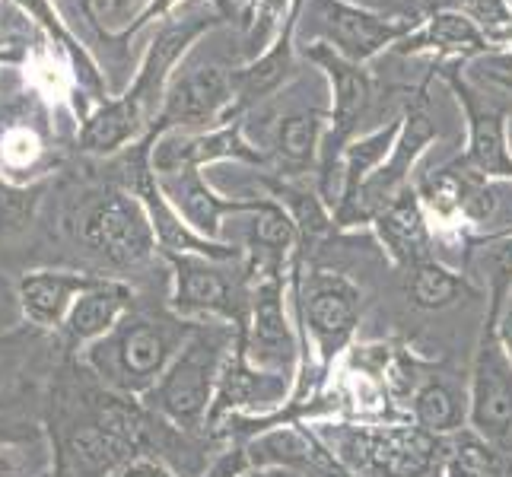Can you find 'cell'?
<instances>
[{"label":"cell","instance_id":"12","mask_svg":"<svg viewBox=\"0 0 512 477\" xmlns=\"http://www.w3.org/2000/svg\"><path fill=\"white\" fill-rule=\"evenodd\" d=\"M436 137H439V131H436L433 118L427 112V99L420 96L408 105V109H404V128H401V137H398L392 156H388L382 163V169L360 188L357 201H353L344 214L334 217V226L373 223V217L388 201H395L401 191L411 188V172L417 166V159L423 156V150H427Z\"/></svg>","mask_w":512,"mask_h":477},{"label":"cell","instance_id":"5","mask_svg":"<svg viewBox=\"0 0 512 477\" xmlns=\"http://www.w3.org/2000/svg\"><path fill=\"white\" fill-rule=\"evenodd\" d=\"M290 296L296 306L299 341H303V350L312 347L315 376L325 382L331 376V366L353 344L363 309V290L341 271L315 268L303 274V255L296 252L290 258Z\"/></svg>","mask_w":512,"mask_h":477},{"label":"cell","instance_id":"26","mask_svg":"<svg viewBox=\"0 0 512 477\" xmlns=\"http://www.w3.org/2000/svg\"><path fill=\"white\" fill-rule=\"evenodd\" d=\"M268 191H271V201H277L293 217V223L299 229V242L319 239L334 226V210L322 198V191H309V188L287 182V179L284 182L268 179Z\"/></svg>","mask_w":512,"mask_h":477},{"label":"cell","instance_id":"9","mask_svg":"<svg viewBox=\"0 0 512 477\" xmlns=\"http://www.w3.org/2000/svg\"><path fill=\"white\" fill-rule=\"evenodd\" d=\"M236 90H233V70L198 58V51H188V58L175 67V74L166 86L163 109L156 118L153 131L166 128H217L226 121H236Z\"/></svg>","mask_w":512,"mask_h":477},{"label":"cell","instance_id":"37","mask_svg":"<svg viewBox=\"0 0 512 477\" xmlns=\"http://www.w3.org/2000/svg\"><path fill=\"white\" fill-rule=\"evenodd\" d=\"M242 477H274V471H268V468H249Z\"/></svg>","mask_w":512,"mask_h":477},{"label":"cell","instance_id":"24","mask_svg":"<svg viewBox=\"0 0 512 477\" xmlns=\"http://www.w3.org/2000/svg\"><path fill=\"white\" fill-rule=\"evenodd\" d=\"M474 296H481V290L465 274L452 271L439 258H427L408 268V299L417 309L439 312L455 306L458 299H474Z\"/></svg>","mask_w":512,"mask_h":477},{"label":"cell","instance_id":"18","mask_svg":"<svg viewBox=\"0 0 512 477\" xmlns=\"http://www.w3.org/2000/svg\"><path fill=\"white\" fill-rule=\"evenodd\" d=\"M373 233L382 242L385 255L398 268H414V264L433 258V223L423 210V201L417 194V185L401 191L395 201H388L373 217Z\"/></svg>","mask_w":512,"mask_h":477},{"label":"cell","instance_id":"27","mask_svg":"<svg viewBox=\"0 0 512 477\" xmlns=\"http://www.w3.org/2000/svg\"><path fill=\"white\" fill-rule=\"evenodd\" d=\"M58 179L35 185H10L0 179V239H13L29 233L32 223H39L45 201L51 198Z\"/></svg>","mask_w":512,"mask_h":477},{"label":"cell","instance_id":"2","mask_svg":"<svg viewBox=\"0 0 512 477\" xmlns=\"http://www.w3.org/2000/svg\"><path fill=\"white\" fill-rule=\"evenodd\" d=\"M191 328L194 322L175 315L169 306L150 309L134 299L128 315L102 341L86 347L80 360L105 388L118 395L144 398L163 379L175 353L188 341Z\"/></svg>","mask_w":512,"mask_h":477},{"label":"cell","instance_id":"14","mask_svg":"<svg viewBox=\"0 0 512 477\" xmlns=\"http://www.w3.org/2000/svg\"><path fill=\"white\" fill-rule=\"evenodd\" d=\"M468 121V140L462 163L490 182H512V150H509V112L481 90H474L458 74H446Z\"/></svg>","mask_w":512,"mask_h":477},{"label":"cell","instance_id":"21","mask_svg":"<svg viewBox=\"0 0 512 477\" xmlns=\"http://www.w3.org/2000/svg\"><path fill=\"white\" fill-rule=\"evenodd\" d=\"M493 45L487 42V35L474 26L465 13L439 7L423 20L411 35H404L398 42L401 55H414V51H436L446 58H474L487 55Z\"/></svg>","mask_w":512,"mask_h":477},{"label":"cell","instance_id":"11","mask_svg":"<svg viewBox=\"0 0 512 477\" xmlns=\"http://www.w3.org/2000/svg\"><path fill=\"white\" fill-rule=\"evenodd\" d=\"M309 13L315 26L312 42L331 45L353 64L373 61L420 26L414 16H388L350 0H309Z\"/></svg>","mask_w":512,"mask_h":477},{"label":"cell","instance_id":"16","mask_svg":"<svg viewBox=\"0 0 512 477\" xmlns=\"http://www.w3.org/2000/svg\"><path fill=\"white\" fill-rule=\"evenodd\" d=\"M99 280V274L74 268H26L16 277V299H20L23 322L58 334L70 306Z\"/></svg>","mask_w":512,"mask_h":477},{"label":"cell","instance_id":"36","mask_svg":"<svg viewBox=\"0 0 512 477\" xmlns=\"http://www.w3.org/2000/svg\"><path fill=\"white\" fill-rule=\"evenodd\" d=\"M51 477H74V474H70V468H67V462H64L58 452H55V471H51Z\"/></svg>","mask_w":512,"mask_h":477},{"label":"cell","instance_id":"31","mask_svg":"<svg viewBox=\"0 0 512 477\" xmlns=\"http://www.w3.org/2000/svg\"><path fill=\"white\" fill-rule=\"evenodd\" d=\"M481 271L487 274L490 293H509L512 290V229L500 233H484L468 239Z\"/></svg>","mask_w":512,"mask_h":477},{"label":"cell","instance_id":"30","mask_svg":"<svg viewBox=\"0 0 512 477\" xmlns=\"http://www.w3.org/2000/svg\"><path fill=\"white\" fill-rule=\"evenodd\" d=\"M51 471H55V443L48 430L0 443V477H48Z\"/></svg>","mask_w":512,"mask_h":477},{"label":"cell","instance_id":"32","mask_svg":"<svg viewBox=\"0 0 512 477\" xmlns=\"http://www.w3.org/2000/svg\"><path fill=\"white\" fill-rule=\"evenodd\" d=\"M446 7L465 13L490 45L512 42V0H446Z\"/></svg>","mask_w":512,"mask_h":477},{"label":"cell","instance_id":"3","mask_svg":"<svg viewBox=\"0 0 512 477\" xmlns=\"http://www.w3.org/2000/svg\"><path fill=\"white\" fill-rule=\"evenodd\" d=\"M315 436L347 477H436L446 439L411 420H315Z\"/></svg>","mask_w":512,"mask_h":477},{"label":"cell","instance_id":"17","mask_svg":"<svg viewBox=\"0 0 512 477\" xmlns=\"http://www.w3.org/2000/svg\"><path fill=\"white\" fill-rule=\"evenodd\" d=\"M160 179V188L169 198V204L175 207L194 233L210 239V242H223V220L229 214H255L261 207V201H239V198H223L214 188L207 185L204 169H185L175 175H156Z\"/></svg>","mask_w":512,"mask_h":477},{"label":"cell","instance_id":"4","mask_svg":"<svg viewBox=\"0 0 512 477\" xmlns=\"http://www.w3.org/2000/svg\"><path fill=\"white\" fill-rule=\"evenodd\" d=\"M239 328L217 318L194 322L188 341L175 353V360L150 392L140 398L147 408L163 417L179 433L207 430V417L214 408V395L229 350L236 344Z\"/></svg>","mask_w":512,"mask_h":477},{"label":"cell","instance_id":"15","mask_svg":"<svg viewBox=\"0 0 512 477\" xmlns=\"http://www.w3.org/2000/svg\"><path fill=\"white\" fill-rule=\"evenodd\" d=\"M134 287L118 277H99L96 284L77 296L64 325L58 328V347L64 357H83L86 347L102 341L134 306Z\"/></svg>","mask_w":512,"mask_h":477},{"label":"cell","instance_id":"43","mask_svg":"<svg viewBox=\"0 0 512 477\" xmlns=\"http://www.w3.org/2000/svg\"><path fill=\"white\" fill-rule=\"evenodd\" d=\"M48 477H51V474H48Z\"/></svg>","mask_w":512,"mask_h":477},{"label":"cell","instance_id":"7","mask_svg":"<svg viewBox=\"0 0 512 477\" xmlns=\"http://www.w3.org/2000/svg\"><path fill=\"white\" fill-rule=\"evenodd\" d=\"M506 293H490L468 382V430L512 462V360L500 341L497 318Z\"/></svg>","mask_w":512,"mask_h":477},{"label":"cell","instance_id":"1","mask_svg":"<svg viewBox=\"0 0 512 477\" xmlns=\"http://www.w3.org/2000/svg\"><path fill=\"white\" fill-rule=\"evenodd\" d=\"M64 198L58 210L61 236L90 274L128 280V274L147 271L156 258H163L144 204L109 175L67 191Z\"/></svg>","mask_w":512,"mask_h":477},{"label":"cell","instance_id":"28","mask_svg":"<svg viewBox=\"0 0 512 477\" xmlns=\"http://www.w3.org/2000/svg\"><path fill=\"white\" fill-rule=\"evenodd\" d=\"M506 458L493 452L478 433L462 430L446 439L443 477H506Z\"/></svg>","mask_w":512,"mask_h":477},{"label":"cell","instance_id":"40","mask_svg":"<svg viewBox=\"0 0 512 477\" xmlns=\"http://www.w3.org/2000/svg\"><path fill=\"white\" fill-rule=\"evenodd\" d=\"M509 150H512V112H509Z\"/></svg>","mask_w":512,"mask_h":477},{"label":"cell","instance_id":"29","mask_svg":"<svg viewBox=\"0 0 512 477\" xmlns=\"http://www.w3.org/2000/svg\"><path fill=\"white\" fill-rule=\"evenodd\" d=\"M252 217H255V226H252L255 249L268 252L274 258V264L284 268V261L299 252L296 249V245H299V229H296L293 217L277 201H271V198H264L261 207L255 210Z\"/></svg>","mask_w":512,"mask_h":477},{"label":"cell","instance_id":"41","mask_svg":"<svg viewBox=\"0 0 512 477\" xmlns=\"http://www.w3.org/2000/svg\"><path fill=\"white\" fill-rule=\"evenodd\" d=\"M249 4H255V7H261V4H264V0H249Z\"/></svg>","mask_w":512,"mask_h":477},{"label":"cell","instance_id":"8","mask_svg":"<svg viewBox=\"0 0 512 477\" xmlns=\"http://www.w3.org/2000/svg\"><path fill=\"white\" fill-rule=\"evenodd\" d=\"M163 261L172 271V293L169 309L188 322H204L217 318L229 325H245L249 318V296L242 280L236 277V261H217L207 255H188V252H163Z\"/></svg>","mask_w":512,"mask_h":477},{"label":"cell","instance_id":"33","mask_svg":"<svg viewBox=\"0 0 512 477\" xmlns=\"http://www.w3.org/2000/svg\"><path fill=\"white\" fill-rule=\"evenodd\" d=\"M175 4H179V0H150V7L144 10V16H140V20L128 29V32H121V42H128V39H134V35L144 29V26H150L153 20H160V16H166ZM210 7H214L223 20H233L236 16V0H207Z\"/></svg>","mask_w":512,"mask_h":477},{"label":"cell","instance_id":"22","mask_svg":"<svg viewBox=\"0 0 512 477\" xmlns=\"http://www.w3.org/2000/svg\"><path fill=\"white\" fill-rule=\"evenodd\" d=\"M408 420L430 436L452 439L455 433L468 430V392L446 376L420 379L408 401Z\"/></svg>","mask_w":512,"mask_h":477},{"label":"cell","instance_id":"42","mask_svg":"<svg viewBox=\"0 0 512 477\" xmlns=\"http://www.w3.org/2000/svg\"><path fill=\"white\" fill-rule=\"evenodd\" d=\"M506 229H512V226H506ZM497 233H500V229H497Z\"/></svg>","mask_w":512,"mask_h":477},{"label":"cell","instance_id":"10","mask_svg":"<svg viewBox=\"0 0 512 477\" xmlns=\"http://www.w3.org/2000/svg\"><path fill=\"white\" fill-rule=\"evenodd\" d=\"M239 334L252 366L296 382L299 366H303V341H299V325L290 322L287 312L284 271H268L252 287L249 318L239 325Z\"/></svg>","mask_w":512,"mask_h":477},{"label":"cell","instance_id":"13","mask_svg":"<svg viewBox=\"0 0 512 477\" xmlns=\"http://www.w3.org/2000/svg\"><path fill=\"white\" fill-rule=\"evenodd\" d=\"M150 166L156 175H175L185 169H207L210 163H236L264 166L268 153H261L249 137H245L242 118L226 121L217 128L191 131V128H166V131H150Z\"/></svg>","mask_w":512,"mask_h":477},{"label":"cell","instance_id":"25","mask_svg":"<svg viewBox=\"0 0 512 477\" xmlns=\"http://www.w3.org/2000/svg\"><path fill=\"white\" fill-rule=\"evenodd\" d=\"M45 392L39 379H26L0 395V443L45 433Z\"/></svg>","mask_w":512,"mask_h":477},{"label":"cell","instance_id":"6","mask_svg":"<svg viewBox=\"0 0 512 477\" xmlns=\"http://www.w3.org/2000/svg\"><path fill=\"white\" fill-rule=\"evenodd\" d=\"M58 105L29 86L0 99V179L10 185H35L58 179L61 144L55 125Z\"/></svg>","mask_w":512,"mask_h":477},{"label":"cell","instance_id":"20","mask_svg":"<svg viewBox=\"0 0 512 477\" xmlns=\"http://www.w3.org/2000/svg\"><path fill=\"white\" fill-rule=\"evenodd\" d=\"M401 128H404V112L382 121L379 128L366 131L360 137H353L350 144L344 147L341 153V166H338V175H341V191H338V204H334V217L344 214V210L357 201L360 188L373 179V175L382 169V163L388 156H392L398 137H401Z\"/></svg>","mask_w":512,"mask_h":477},{"label":"cell","instance_id":"19","mask_svg":"<svg viewBox=\"0 0 512 477\" xmlns=\"http://www.w3.org/2000/svg\"><path fill=\"white\" fill-rule=\"evenodd\" d=\"M61 357L64 353L55 334L29 322L0 331V395L26 382L29 376H51Z\"/></svg>","mask_w":512,"mask_h":477},{"label":"cell","instance_id":"34","mask_svg":"<svg viewBox=\"0 0 512 477\" xmlns=\"http://www.w3.org/2000/svg\"><path fill=\"white\" fill-rule=\"evenodd\" d=\"M112 477H179L163 455H137L128 465H121Z\"/></svg>","mask_w":512,"mask_h":477},{"label":"cell","instance_id":"38","mask_svg":"<svg viewBox=\"0 0 512 477\" xmlns=\"http://www.w3.org/2000/svg\"><path fill=\"white\" fill-rule=\"evenodd\" d=\"M497 80H500V83L506 86V90L512 93V61H509V74H497Z\"/></svg>","mask_w":512,"mask_h":477},{"label":"cell","instance_id":"23","mask_svg":"<svg viewBox=\"0 0 512 477\" xmlns=\"http://www.w3.org/2000/svg\"><path fill=\"white\" fill-rule=\"evenodd\" d=\"M331 125V112L325 109H299L280 115L274 125V153L280 166H287L290 175H299L306 166L322 159V144Z\"/></svg>","mask_w":512,"mask_h":477},{"label":"cell","instance_id":"35","mask_svg":"<svg viewBox=\"0 0 512 477\" xmlns=\"http://www.w3.org/2000/svg\"><path fill=\"white\" fill-rule=\"evenodd\" d=\"M497 331H500V341H503V347H506V353H509V360H512V290L506 293L503 306H500Z\"/></svg>","mask_w":512,"mask_h":477},{"label":"cell","instance_id":"39","mask_svg":"<svg viewBox=\"0 0 512 477\" xmlns=\"http://www.w3.org/2000/svg\"><path fill=\"white\" fill-rule=\"evenodd\" d=\"M274 477H306V474H299V471H287V468H274Z\"/></svg>","mask_w":512,"mask_h":477}]
</instances>
